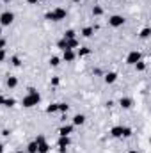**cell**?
Returning <instances> with one entry per match:
<instances>
[{
	"label": "cell",
	"instance_id": "cell-1",
	"mask_svg": "<svg viewBox=\"0 0 151 153\" xmlns=\"http://www.w3.org/2000/svg\"><path fill=\"white\" fill-rule=\"evenodd\" d=\"M39 100H41L39 93L34 89V87H29V94H27V96H23V100H21V105L29 109V107H34V105H38Z\"/></svg>",
	"mask_w": 151,
	"mask_h": 153
},
{
	"label": "cell",
	"instance_id": "cell-2",
	"mask_svg": "<svg viewBox=\"0 0 151 153\" xmlns=\"http://www.w3.org/2000/svg\"><path fill=\"white\" fill-rule=\"evenodd\" d=\"M44 18H46V20H52V22H61V20H64V18H66V9L57 7V9H53L52 13H46V14H44Z\"/></svg>",
	"mask_w": 151,
	"mask_h": 153
},
{
	"label": "cell",
	"instance_id": "cell-3",
	"mask_svg": "<svg viewBox=\"0 0 151 153\" xmlns=\"http://www.w3.org/2000/svg\"><path fill=\"white\" fill-rule=\"evenodd\" d=\"M13 20H14V14H13L11 11H4V13L0 14V25H2V27L11 25V23H13Z\"/></svg>",
	"mask_w": 151,
	"mask_h": 153
},
{
	"label": "cell",
	"instance_id": "cell-4",
	"mask_svg": "<svg viewBox=\"0 0 151 153\" xmlns=\"http://www.w3.org/2000/svg\"><path fill=\"white\" fill-rule=\"evenodd\" d=\"M70 135H61L59 137V141H57V144H59V152L61 153H66V150H68V146H70Z\"/></svg>",
	"mask_w": 151,
	"mask_h": 153
},
{
	"label": "cell",
	"instance_id": "cell-5",
	"mask_svg": "<svg viewBox=\"0 0 151 153\" xmlns=\"http://www.w3.org/2000/svg\"><path fill=\"white\" fill-rule=\"evenodd\" d=\"M141 57H142V55H141V52H139V50H133V52H130V53H128V57H126V62L133 66L135 62H139V61H141Z\"/></svg>",
	"mask_w": 151,
	"mask_h": 153
},
{
	"label": "cell",
	"instance_id": "cell-6",
	"mask_svg": "<svg viewBox=\"0 0 151 153\" xmlns=\"http://www.w3.org/2000/svg\"><path fill=\"white\" fill-rule=\"evenodd\" d=\"M109 23H110L112 27H121V25L124 23V18H123V16H119V14H114V16L109 18Z\"/></svg>",
	"mask_w": 151,
	"mask_h": 153
},
{
	"label": "cell",
	"instance_id": "cell-7",
	"mask_svg": "<svg viewBox=\"0 0 151 153\" xmlns=\"http://www.w3.org/2000/svg\"><path fill=\"white\" fill-rule=\"evenodd\" d=\"M75 57H76V53L73 50H64V53H62V59H64L66 62H73Z\"/></svg>",
	"mask_w": 151,
	"mask_h": 153
},
{
	"label": "cell",
	"instance_id": "cell-8",
	"mask_svg": "<svg viewBox=\"0 0 151 153\" xmlns=\"http://www.w3.org/2000/svg\"><path fill=\"white\" fill-rule=\"evenodd\" d=\"M110 135H112V137H115V139L123 137V126H114L112 130H110Z\"/></svg>",
	"mask_w": 151,
	"mask_h": 153
},
{
	"label": "cell",
	"instance_id": "cell-9",
	"mask_svg": "<svg viewBox=\"0 0 151 153\" xmlns=\"http://www.w3.org/2000/svg\"><path fill=\"white\" fill-rule=\"evenodd\" d=\"M71 132H73V125H66L59 130V135H70Z\"/></svg>",
	"mask_w": 151,
	"mask_h": 153
},
{
	"label": "cell",
	"instance_id": "cell-10",
	"mask_svg": "<svg viewBox=\"0 0 151 153\" xmlns=\"http://www.w3.org/2000/svg\"><path fill=\"white\" fill-rule=\"evenodd\" d=\"M84 121H85V116H84V114H76L75 117H73V125H75V126L84 125Z\"/></svg>",
	"mask_w": 151,
	"mask_h": 153
},
{
	"label": "cell",
	"instance_id": "cell-11",
	"mask_svg": "<svg viewBox=\"0 0 151 153\" xmlns=\"http://www.w3.org/2000/svg\"><path fill=\"white\" fill-rule=\"evenodd\" d=\"M115 80H117V73H114V71H110V73L105 75V82H107V84H114Z\"/></svg>",
	"mask_w": 151,
	"mask_h": 153
},
{
	"label": "cell",
	"instance_id": "cell-12",
	"mask_svg": "<svg viewBox=\"0 0 151 153\" xmlns=\"http://www.w3.org/2000/svg\"><path fill=\"white\" fill-rule=\"evenodd\" d=\"M119 105H121L123 109H130V107H132V100H130V98H121V100H119Z\"/></svg>",
	"mask_w": 151,
	"mask_h": 153
},
{
	"label": "cell",
	"instance_id": "cell-13",
	"mask_svg": "<svg viewBox=\"0 0 151 153\" xmlns=\"http://www.w3.org/2000/svg\"><path fill=\"white\" fill-rule=\"evenodd\" d=\"M76 46H78V41H76V39H66V48H68V50H73Z\"/></svg>",
	"mask_w": 151,
	"mask_h": 153
},
{
	"label": "cell",
	"instance_id": "cell-14",
	"mask_svg": "<svg viewBox=\"0 0 151 153\" xmlns=\"http://www.w3.org/2000/svg\"><path fill=\"white\" fill-rule=\"evenodd\" d=\"M94 34V29L93 27H85V29H82V36L84 38H91Z\"/></svg>",
	"mask_w": 151,
	"mask_h": 153
},
{
	"label": "cell",
	"instance_id": "cell-15",
	"mask_svg": "<svg viewBox=\"0 0 151 153\" xmlns=\"http://www.w3.org/2000/svg\"><path fill=\"white\" fill-rule=\"evenodd\" d=\"M5 84H7V87H16V85H18V78H16V76H9V78L5 80Z\"/></svg>",
	"mask_w": 151,
	"mask_h": 153
},
{
	"label": "cell",
	"instance_id": "cell-16",
	"mask_svg": "<svg viewBox=\"0 0 151 153\" xmlns=\"http://www.w3.org/2000/svg\"><path fill=\"white\" fill-rule=\"evenodd\" d=\"M48 150H50V146L46 144V141L41 143V144H38V153H48Z\"/></svg>",
	"mask_w": 151,
	"mask_h": 153
},
{
	"label": "cell",
	"instance_id": "cell-17",
	"mask_svg": "<svg viewBox=\"0 0 151 153\" xmlns=\"http://www.w3.org/2000/svg\"><path fill=\"white\" fill-rule=\"evenodd\" d=\"M91 53V48H80L78 52H76V57H85V55H89Z\"/></svg>",
	"mask_w": 151,
	"mask_h": 153
},
{
	"label": "cell",
	"instance_id": "cell-18",
	"mask_svg": "<svg viewBox=\"0 0 151 153\" xmlns=\"http://www.w3.org/2000/svg\"><path fill=\"white\" fill-rule=\"evenodd\" d=\"M57 111H59V103H52V105L46 107V112H48V114H53V112H57Z\"/></svg>",
	"mask_w": 151,
	"mask_h": 153
},
{
	"label": "cell",
	"instance_id": "cell-19",
	"mask_svg": "<svg viewBox=\"0 0 151 153\" xmlns=\"http://www.w3.org/2000/svg\"><path fill=\"white\" fill-rule=\"evenodd\" d=\"M27 153H38V144H36V141H32V143L27 146Z\"/></svg>",
	"mask_w": 151,
	"mask_h": 153
},
{
	"label": "cell",
	"instance_id": "cell-20",
	"mask_svg": "<svg viewBox=\"0 0 151 153\" xmlns=\"http://www.w3.org/2000/svg\"><path fill=\"white\" fill-rule=\"evenodd\" d=\"M75 30H71V29H70V30H66V32H64V39H75Z\"/></svg>",
	"mask_w": 151,
	"mask_h": 153
},
{
	"label": "cell",
	"instance_id": "cell-21",
	"mask_svg": "<svg viewBox=\"0 0 151 153\" xmlns=\"http://www.w3.org/2000/svg\"><path fill=\"white\" fill-rule=\"evenodd\" d=\"M150 34H151V30L146 27V29H142V32H141V38H142V39H148V38H150Z\"/></svg>",
	"mask_w": 151,
	"mask_h": 153
},
{
	"label": "cell",
	"instance_id": "cell-22",
	"mask_svg": "<svg viewBox=\"0 0 151 153\" xmlns=\"http://www.w3.org/2000/svg\"><path fill=\"white\" fill-rule=\"evenodd\" d=\"M93 14H94V16H101V14H103V9H101L100 5H96V7L93 9Z\"/></svg>",
	"mask_w": 151,
	"mask_h": 153
},
{
	"label": "cell",
	"instance_id": "cell-23",
	"mask_svg": "<svg viewBox=\"0 0 151 153\" xmlns=\"http://www.w3.org/2000/svg\"><path fill=\"white\" fill-rule=\"evenodd\" d=\"M61 64V59L59 57H52L50 59V66H59Z\"/></svg>",
	"mask_w": 151,
	"mask_h": 153
},
{
	"label": "cell",
	"instance_id": "cell-24",
	"mask_svg": "<svg viewBox=\"0 0 151 153\" xmlns=\"http://www.w3.org/2000/svg\"><path fill=\"white\" fill-rule=\"evenodd\" d=\"M133 66H137V70H139V71H144V70H146V64H144L142 61H139V62H135Z\"/></svg>",
	"mask_w": 151,
	"mask_h": 153
},
{
	"label": "cell",
	"instance_id": "cell-25",
	"mask_svg": "<svg viewBox=\"0 0 151 153\" xmlns=\"http://www.w3.org/2000/svg\"><path fill=\"white\" fill-rule=\"evenodd\" d=\"M68 109H70V105H66V103H59V111H61L62 114H66Z\"/></svg>",
	"mask_w": 151,
	"mask_h": 153
},
{
	"label": "cell",
	"instance_id": "cell-26",
	"mask_svg": "<svg viewBox=\"0 0 151 153\" xmlns=\"http://www.w3.org/2000/svg\"><path fill=\"white\" fill-rule=\"evenodd\" d=\"M57 46H59V48H61L62 52H64V50H68V48H66V39L62 38L61 41H59V43H57Z\"/></svg>",
	"mask_w": 151,
	"mask_h": 153
},
{
	"label": "cell",
	"instance_id": "cell-27",
	"mask_svg": "<svg viewBox=\"0 0 151 153\" xmlns=\"http://www.w3.org/2000/svg\"><path fill=\"white\" fill-rule=\"evenodd\" d=\"M14 103H16V102H14L13 98H7V100H4V105H5V107H13Z\"/></svg>",
	"mask_w": 151,
	"mask_h": 153
},
{
	"label": "cell",
	"instance_id": "cell-28",
	"mask_svg": "<svg viewBox=\"0 0 151 153\" xmlns=\"http://www.w3.org/2000/svg\"><path fill=\"white\" fill-rule=\"evenodd\" d=\"M130 135H132V128L123 126V137H130Z\"/></svg>",
	"mask_w": 151,
	"mask_h": 153
},
{
	"label": "cell",
	"instance_id": "cell-29",
	"mask_svg": "<svg viewBox=\"0 0 151 153\" xmlns=\"http://www.w3.org/2000/svg\"><path fill=\"white\" fill-rule=\"evenodd\" d=\"M13 64H14V66H21V61H20V57H16V55H14V57H13Z\"/></svg>",
	"mask_w": 151,
	"mask_h": 153
},
{
	"label": "cell",
	"instance_id": "cell-30",
	"mask_svg": "<svg viewBox=\"0 0 151 153\" xmlns=\"http://www.w3.org/2000/svg\"><path fill=\"white\" fill-rule=\"evenodd\" d=\"M41 143H44V137L43 135H38L36 137V144H41Z\"/></svg>",
	"mask_w": 151,
	"mask_h": 153
},
{
	"label": "cell",
	"instance_id": "cell-31",
	"mask_svg": "<svg viewBox=\"0 0 151 153\" xmlns=\"http://www.w3.org/2000/svg\"><path fill=\"white\" fill-rule=\"evenodd\" d=\"M4 59H5V50H4V48H2V50H0V62H2V61H4Z\"/></svg>",
	"mask_w": 151,
	"mask_h": 153
},
{
	"label": "cell",
	"instance_id": "cell-32",
	"mask_svg": "<svg viewBox=\"0 0 151 153\" xmlns=\"http://www.w3.org/2000/svg\"><path fill=\"white\" fill-rule=\"evenodd\" d=\"M4 46H5V39H4V38H0V50H2Z\"/></svg>",
	"mask_w": 151,
	"mask_h": 153
},
{
	"label": "cell",
	"instance_id": "cell-33",
	"mask_svg": "<svg viewBox=\"0 0 151 153\" xmlns=\"http://www.w3.org/2000/svg\"><path fill=\"white\" fill-rule=\"evenodd\" d=\"M52 84H53V85H57V84H59V78H57V76H55V78H52Z\"/></svg>",
	"mask_w": 151,
	"mask_h": 153
},
{
	"label": "cell",
	"instance_id": "cell-34",
	"mask_svg": "<svg viewBox=\"0 0 151 153\" xmlns=\"http://www.w3.org/2000/svg\"><path fill=\"white\" fill-rule=\"evenodd\" d=\"M4 100H5V98H4V96L0 94V105H4Z\"/></svg>",
	"mask_w": 151,
	"mask_h": 153
},
{
	"label": "cell",
	"instance_id": "cell-35",
	"mask_svg": "<svg viewBox=\"0 0 151 153\" xmlns=\"http://www.w3.org/2000/svg\"><path fill=\"white\" fill-rule=\"evenodd\" d=\"M39 0H29V4H38Z\"/></svg>",
	"mask_w": 151,
	"mask_h": 153
},
{
	"label": "cell",
	"instance_id": "cell-36",
	"mask_svg": "<svg viewBox=\"0 0 151 153\" xmlns=\"http://www.w3.org/2000/svg\"><path fill=\"white\" fill-rule=\"evenodd\" d=\"M0 153H4V144H0Z\"/></svg>",
	"mask_w": 151,
	"mask_h": 153
},
{
	"label": "cell",
	"instance_id": "cell-37",
	"mask_svg": "<svg viewBox=\"0 0 151 153\" xmlns=\"http://www.w3.org/2000/svg\"><path fill=\"white\" fill-rule=\"evenodd\" d=\"M128 153H139V152H135V150H132V152H128Z\"/></svg>",
	"mask_w": 151,
	"mask_h": 153
},
{
	"label": "cell",
	"instance_id": "cell-38",
	"mask_svg": "<svg viewBox=\"0 0 151 153\" xmlns=\"http://www.w3.org/2000/svg\"><path fill=\"white\" fill-rule=\"evenodd\" d=\"M16 153H25V152H21V150H20V152H16Z\"/></svg>",
	"mask_w": 151,
	"mask_h": 153
},
{
	"label": "cell",
	"instance_id": "cell-39",
	"mask_svg": "<svg viewBox=\"0 0 151 153\" xmlns=\"http://www.w3.org/2000/svg\"><path fill=\"white\" fill-rule=\"evenodd\" d=\"M71 2H80V0H71Z\"/></svg>",
	"mask_w": 151,
	"mask_h": 153
},
{
	"label": "cell",
	"instance_id": "cell-40",
	"mask_svg": "<svg viewBox=\"0 0 151 153\" xmlns=\"http://www.w3.org/2000/svg\"><path fill=\"white\" fill-rule=\"evenodd\" d=\"M0 36H2V29H0Z\"/></svg>",
	"mask_w": 151,
	"mask_h": 153
},
{
	"label": "cell",
	"instance_id": "cell-41",
	"mask_svg": "<svg viewBox=\"0 0 151 153\" xmlns=\"http://www.w3.org/2000/svg\"><path fill=\"white\" fill-rule=\"evenodd\" d=\"M4 2H9V0H4Z\"/></svg>",
	"mask_w": 151,
	"mask_h": 153
}]
</instances>
